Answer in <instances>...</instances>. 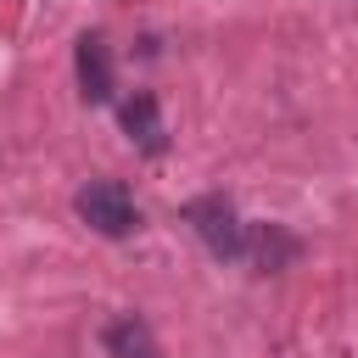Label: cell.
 <instances>
[{
	"label": "cell",
	"mask_w": 358,
	"mask_h": 358,
	"mask_svg": "<svg viewBox=\"0 0 358 358\" xmlns=\"http://www.w3.org/2000/svg\"><path fill=\"white\" fill-rule=\"evenodd\" d=\"M73 207H78V218H84L90 229H101V235H112V241H123V235L140 229V207H134V196H129L117 179H90V185L73 196Z\"/></svg>",
	"instance_id": "1"
},
{
	"label": "cell",
	"mask_w": 358,
	"mask_h": 358,
	"mask_svg": "<svg viewBox=\"0 0 358 358\" xmlns=\"http://www.w3.org/2000/svg\"><path fill=\"white\" fill-rule=\"evenodd\" d=\"M185 218L196 224L201 246H207L218 263H229V257H246V224H241V213H235L224 196H196V201L185 207Z\"/></svg>",
	"instance_id": "2"
},
{
	"label": "cell",
	"mask_w": 358,
	"mask_h": 358,
	"mask_svg": "<svg viewBox=\"0 0 358 358\" xmlns=\"http://www.w3.org/2000/svg\"><path fill=\"white\" fill-rule=\"evenodd\" d=\"M73 73H78V95L84 101H112V50H106V39L101 34H84L78 45H73Z\"/></svg>",
	"instance_id": "3"
},
{
	"label": "cell",
	"mask_w": 358,
	"mask_h": 358,
	"mask_svg": "<svg viewBox=\"0 0 358 358\" xmlns=\"http://www.w3.org/2000/svg\"><path fill=\"white\" fill-rule=\"evenodd\" d=\"M123 129H129V140H134L140 151H162V145H168V134H162V112H157V95H145V90H134V95L123 101Z\"/></svg>",
	"instance_id": "4"
},
{
	"label": "cell",
	"mask_w": 358,
	"mask_h": 358,
	"mask_svg": "<svg viewBox=\"0 0 358 358\" xmlns=\"http://www.w3.org/2000/svg\"><path fill=\"white\" fill-rule=\"evenodd\" d=\"M246 252H252V263H257L263 274H274V268H285L302 246H296V235H285L280 224H252V229H246Z\"/></svg>",
	"instance_id": "5"
},
{
	"label": "cell",
	"mask_w": 358,
	"mask_h": 358,
	"mask_svg": "<svg viewBox=\"0 0 358 358\" xmlns=\"http://www.w3.org/2000/svg\"><path fill=\"white\" fill-rule=\"evenodd\" d=\"M106 352L112 358H162L157 352V336H151V324L140 313H123V319L106 324Z\"/></svg>",
	"instance_id": "6"
}]
</instances>
